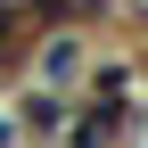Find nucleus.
<instances>
[{
	"label": "nucleus",
	"instance_id": "nucleus-1",
	"mask_svg": "<svg viewBox=\"0 0 148 148\" xmlns=\"http://www.w3.org/2000/svg\"><path fill=\"white\" fill-rule=\"evenodd\" d=\"M74 66H82V49H74L66 33H58V41L41 49V82H49V90H66V82H82V74H74Z\"/></svg>",
	"mask_w": 148,
	"mask_h": 148
}]
</instances>
